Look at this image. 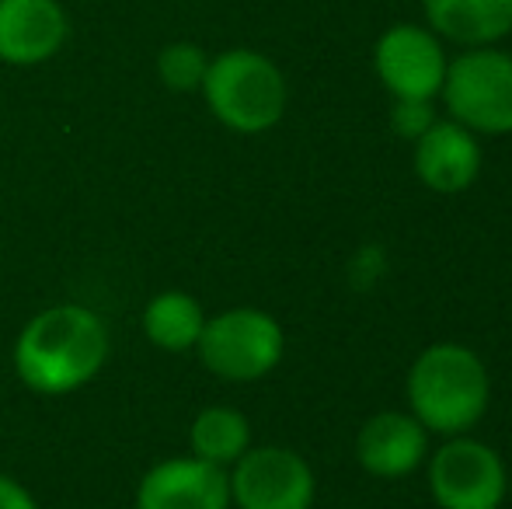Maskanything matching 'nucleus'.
I'll return each instance as SVG.
<instances>
[{
	"instance_id": "obj_1",
	"label": "nucleus",
	"mask_w": 512,
	"mask_h": 509,
	"mask_svg": "<svg viewBox=\"0 0 512 509\" xmlns=\"http://www.w3.org/2000/svg\"><path fill=\"white\" fill-rule=\"evenodd\" d=\"M108 332L95 311L56 304L35 314L14 342V370L35 394H70L102 370Z\"/></svg>"
},
{
	"instance_id": "obj_2",
	"label": "nucleus",
	"mask_w": 512,
	"mask_h": 509,
	"mask_svg": "<svg viewBox=\"0 0 512 509\" xmlns=\"http://www.w3.org/2000/svg\"><path fill=\"white\" fill-rule=\"evenodd\" d=\"M492 401V381L478 353L457 342H439L418 353L408 374L411 415L429 433L460 436L481 422Z\"/></svg>"
},
{
	"instance_id": "obj_3",
	"label": "nucleus",
	"mask_w": 512,
	"mask_h": 509,
	"mask_svg": "<svg viewBox=\"0 0 512 509\" xmlns=\"http://www.w3.org/2000/svg\"><path fill=\"white\" fill-rule=\"evenodd\" d=\"M199 91L209 112L234 133H265L286 112L283 70L255 49H227L209 60Z\"/></svg>"
},
{
	"instance_id": "obj_4",
	"label": "nucleus",
	"mask_w": 512,
	"mask_h": 509,
	"mask_svg": "<svg viewBox=\"0 0 512 509\" xmlns=\"http://www.w3.org/2000/svg\"><path fill=\"white\" fill-rule=\"evenodd\" d=\"M196 349L209 374H216L220 381L248 384L262 381L279 367L286 335L272 314L258 307H234V311L206 318Z\"/></svg>"
},
{
	"instance_id": "obj_5",
	"label": "nucleus",
	"mask_w": 512,
	"mask_h": 509,
	"mask_svg": "<svg viewBox=\"0 0 512 509\" xmlns=\"http://www.w3.org/2000/svg\"><path fill=\"white\" fill-rule=\"evenodd\" d=\"M439 95L453 123L471 133H512V56L492 46L457 56L453 63H446Z\"/></svg>"
},
{
	"instance_id": "obj_6",
	"label": "nucleus",
	"mask_w": 512,
	"mask_h": 509,
	"mask_svg": "<svg viewBox=\"0 0 512 509\" xmlns=\"http://www.w3.org/2000/svg\"><path fill=\"white\" fill-rule=\"evenodd\" d=\"M509 489L502 457L471 436H450L429 461V492L439 509H499Z\"/></svg>"
},
{
	"instance_id": "obj_7",
	"label": "nucleus",
	"mask_w": 512,
	"mask_h": 509,
	"mask_svg": "<svg viewBox=\"0 0 512 509\" xmlns=\"http://www.w3.org/2000/svg\"><path fill=\"white\" fill-rule=\"evenodd\" d=\"M314 492L310 464L286 447H248L230 471V503L241 509H310Z\"/></svg>"
},
{
	"instance_id": "obj_8",
	"label": "nucleus",
	"mask_w": 512,
	"mask_h": 509,
	"mask_svg": "<svg viewBox=\"0 0 512 509\" xmlns=\"http://www.w3.org/2000/svg\"><path fill=\"white\" fill-rule=\"evenodd\" d=\"M373 67L394 98L432 102L443 88L446 56L436 32L418 25H394L373 46Z\"/></svg>"
},
{
	"instance_id": "obj_9",
	"label": "nucleus",
	"mask_w": 512,
	"mask_h": 509,
	"mask_svg": "<svg viewBox=\"0 0 512 509\" xmlns=\"http://www.w3.org/2000/svg\"><path fill=\"white\" fill-rule=\"evenodd\" d=\"M136 509H230V475L196 454L171 457L143 475Z\"/></svg>"
},
{
	"instance_id": "obj_10",
	"label": "nucleus",
	"mask_w": 512,
	"mask_h": 509,
	"mask_svg": "<svg viewBox=\"0 0 512 509\" xmlns=\"http://www.w3.org/2000/svg\"><path fill=\"white\" fill-rule=\"evenodd\" d=\"M70 32L60 0H0V60L35 67L53 60Z\"/></svg>"
},
{
	"instance_id": "obj_11",
	"label": "nucleus",
	"mask_w": 512,
	"mask_h": 509,
	"mask_svg": "<svg viewBox=\"0 0 512 509\" xmlns=\"http://www.w3.org/2000/svg\"><path fill=\"white\" fill-rule=\"evenodd\" d=\"M481 171V147L460 123H432L415 140V175L425 189L457 196L471 189Z\"/></svg>"
},
{
	"instance_id": "obj_12",
	"label": "nucleus",
	"mask_w": 512,
	"mask_h": 509,
	"mask_svg": "<svg viewBox=\"0 0 512 509\" xmlns=\"http://www.w3.org/2000/svg\"><path fill=\"white\" fill-rule=\"evenodd\" d=\"M356 457L373 478H401L429 457V429L408 412H380L359 429Z\"/></svg>"
},
{
	"instance_id": "obj_13",
	"label": "nucleus",
	"mask_w": 512,
	"mask_h": 509,
	"mask_svg": "<svg viewBox=\"0 0 512 509\" xmlns=\"http://www.w3.org/2000/svg\"><path fill=\"white\" fill-rule=\"evenodd\" d=\"M432 32L467 49L495 46L512 32V0H422Z\"/></svg>"
},
{
	"instance_id": "obj_14",
	"label": "nucleus",
	"mask_w": 512,
	"mask_h": 509,
	"mask_svg": "<svg viewBox=\"0 0 512 509\" xmlns=\"http://www.w3.org/2000/svg\"><path fill=\"white\" fill-rule=\"evenodd\" d=\"M203 325H206L203 304L182 290L157 293V297L143 307V332H147V339L154 342L157 349H168V353L196 349L199 335H203Z\"/></svg>"
},
{
	"instance_id": "obj_15",
	"label": "nucleus",
	"mask_w": 512,
	"mask_h": 509,
	"mask_svg": "<svg viewBox=\"0 0 512 509\" xmlns=\"http://www.w3.org/2000/svg\"><path fill=\"white\" fill-rule=\"evenodd\" d=\"M189 440H192V454H196L199 461L227 468V464H234L237 457L251 447V426L234 408L213 405L196 415Z\"/></svg>"
},
{
	"instance_id": "obj_16",
	"label": "nucleus",
	"mask_w": 512,
	"mask_h": 509,
	"mask_svg": "<svg viewBox=\"0 0 512 509\" xmlns=\"http://www.w3.org/2000/svg\"><path fill=\"white\" fill-rule=\"evenodd\" d=\"M206 53L196 42H171L157 56V77L171 91H199L206 77Z\"/></svg>"
},
{
	"instance_id": "obj_17",
	"label": "nucleus",
	"mask_w": 512,
	"mask_h": 509,
	"mask_svg": "<svg viewBox=\"0 0 512 509\" xmlns=\"http://www.w3.org/2000/svg\"><path fill=\"white\" fill-rule=\"evenodd\" d=\"M432 123H436L432 102H422V98H394L391 126L398 136H405V140H418V136H422Z\"/></svg>"
},
{
	"instance_id": "obj_18",
	"label": "nucleus",
	"mask_w": 512,
	"mask_h": 509,
	"mask_svg": "<svg viewBox=\"0 0 512 509\" xmlns=\"http://www.w3.org/2000/svg\"><path fill=\"white\" fill-rule=\"evenodd\" d=\"M0 509H39V503H35L32 492H28L25 485L0 475Z\"/></svg>"
}]
</instances>
